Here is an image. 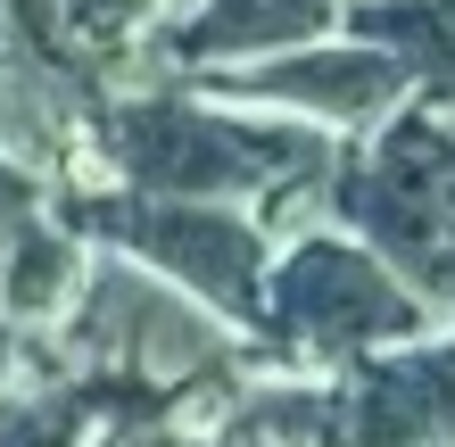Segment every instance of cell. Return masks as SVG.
Returning a JSON list of instances; mask_svg holds the SVG:
<instances>
[{
	"label": "cell",
	"mask_w": 455,
	"mask_h": 447,
	"mask_svg": "<svg viewBox=\"0 0 455 447\" xmlns=\"http://www.w3.org/2000/svg\"><path fill=\"white\" fill-rule=\"evenodd\" d=\"M92 133H100V157L124 174V191H149V199H240V191H290V182L323 174V141L299 124L216 116L166 92L92 108Z\"/></svg>",
	"instance_id": "cell-1"
},
{
	"label": "cell",
	"mask_w": 455,
	"mask_h": 447,
	"mask_svg": "<svg viewBox=\"0 0 455 447\" xmlns=\"http://www.w3.org/2000/svg\"><path fill=\"white\" fill-rule=\"evenodd\" d=\"M414 291L389 282L364 249L347 241H299L265 274V307L257 323H274L290 348H315V356H356L364 339H397L414 331Z\"/></svg>",
	"instance_id": "cell-5"
},
{
	"label": "cell",
	"mask_w": 455,
	"mask_h": 447,
	"mask_svg": "<svg viewBox=\"0 0 455 447\" xmlns=\"http://www.w3.org/2000/svg\"><path fill=\"white\" fill-rule=\"evenodd\" d=\"M59 356L182 389V381L232 364V339H224L216 315H207V299L174 291V282L149 274L141 257H100V266H84L75 307L59 315Z\"/></svg>",
	"instance_id": "cell-3"
},
{
	"label": "cell",
	"mask_w": 455,
	"mask_h": 447,
	"mask_svg": "<svg viewBox=\"0 0 455 447\" xmlns=\"http://www.w3.org/2000/svg\"><path fill=\"white\" fill-rule=\"evenodd\" d=\"M216 92L307 108L323 124H356V116H381L397 100V67L381 59V50H299V59H265L249 75H216Z\"/></svg>",
	"instance_id": "cell-7"
},
{
	"label": "cell",
	"mask_w": 455,
	"mask_h": 447,
	"mask_svg": "<svg viewBox=\"0 0 455 447\" xmlns=\"http://www.w3.org/2000/svg\"><path fill=\"white\" fill-rule=\"evenodd\" d=\"M157 9H166V0H59L67 42H92V50H108V42H124V34H141Z\"/></svg>",
	"instance_id": "cell-12"
},
{
	"label": "cell",
	"mask_w": 455,
	"mask_h": 447,
	"mask_svg": "<svg viewBox=\"0 0 455 447\" xmlns=\"http://www.w3.org/2000/svg\"><path fill=\"white\" fill-rule=\"evenodd\" d=\"M9 331H17V323H9V315H0V348H9Z\"/></svg>",
	"instance_id": "cell-13"
},
{
	"label": "cell",
	"mask_w": 455,
	"mask_h": 447,
	"mask_svg": "<svg viewBox=\"0 0 455 447\" xmlns=\"http://www.w3.org/2000/svg\"><path fill=\"white\" fill-rule=\"evenodd\" d=\"M447 207H455V133L431 124V116H406L381 149H372V166L339 174V216L364 224L372 241H381V257L422 299H455Z\"/></svg>",
	"instance_id": "cell-4"
},
{
	"label": "cell",
	"mask_w": 455,
	"mask_h": 447,
	"mask_svg": "<svg viewBox=\"0 0 455 447\" xmlns=\"http://www.w3.org/2000/svg\"><path fill=\"white\" fill-rule=\"evenodd\" d=\"M0 67H9V42H0Z\"/></svg>",
	"instance_id": "cell-14"
},
{
	"label": "cell",
	"mask_w": 455,
	"mask_h": 447,
	"mask_svg": "<svg viewBox=\"0 0 455 447\" xmlns=\"http://www.w3.org/2000/svg\"><path fill=\"white\" fill-rule=\"evenodd\" d=\"M67 232H92L116 257H141L149 274H166L174 291L257 323L265 307V232L240 224L224 199H149V191H67L59 199Z\"/></svg>",
	"instance_id": "cell-2"
},
{
	"label": "cell",
	"mask_w": 455,
	"mask_h": 447,
	"mask_svg": "<svg viewBox=\"0 0 455 447\" xmlns=\"http://www.w3.org/2000/svg\"><path fill=\"white\" fill-rule=\"evenodd\" d=\"M339 423L347 447H455V348L364 364Z\"/></svg>",
	"instance_id": "cell-6"
},
{
	"label": "cell",
	"mask_w": 455,
	"mask_h": 447,
	"mask_svg": "<svg viewBox=\"0 0 455 447\" xmlns=\"http://www.w3.org/2000/svg\"><path fill=\"white\" fill-rule=\"evenodd\" d=\"M0 25L17 34V59L75 75V42H67V17H59V0H0Z\"/></svg>",
	"instance_id": "cell-11"
},
{
	"label": "cell",
	"mask_w": 455,
	"mask_h": 447,
	"mask_svg": "<svg viewBox=\"0 0 455 447\" xmlns=\"http://www.w3.org/2000/svg\"><path fill=\"white\" fill-rule=\"evenodd\" d=\"M339 0H182V17L157 34L174 67H232V59H265V50H290V42H315L331 25Z\"/></svg>",
	"instance_id": "cell-8"
},
{
	"label": "cell",
	"mask_w": 455,
	"mask_h": 447,
	"mask_svg": "<svg viewBox=\"0 0 455 447\" xmlns=\"http://www.w3.org/2000/svg\"><path fill=\"white\" fill-rule=\"evenodd\" d=\"M356 34H406L414 67L439 92H455V0H372L356 9Z\"/></svg>",
	"instance_id": "cell-10"
},
{
	"label": "cell",
	"mask_w": 455,
	"mask_h": 447,
	"mask_svg": "<svg viewBox=\"0 0 455 447\" xmlns=\"http://www.w3.org/2000/svg\"><path fill=\"white\" fill-rule=\"evenodd\" d=\"M84 232H67L59 216H25L9 241H0V315L17 331H42L59 323L84 291Z\"/></svg>",
	"instance_id": "cell-9"
}]
</instances>
